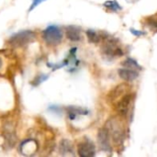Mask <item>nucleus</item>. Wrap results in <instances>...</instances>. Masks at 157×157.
Returning a JSON list of instances; mask_svg holds the SVG:
<instances>
[{"label":"nucleus","instance_id":"f8f14e48","mask_svg":"<svg viewBox=\"0 0 157 157\" xmlns=\"http://www.w3.org/2000/svg\"><path fill=\"white\" fill-rule=\"evenodd\" d=\"M59 150H60V153L63 155L73 154V146H72L71 142H69L68 140L61 141L60 144H59Z\"/></svg>","mask_w":157,"mask_h":157},{"label":"nucleus","instance_id":"0eeeda50","mask_svg":"<svg viewBox=\"0 0 157 157\" xmlns=\"http://www.w3.org/2000/svg\"><path fill=\"white\" fill-rule=\"evenodd\" d=\"M95 152V146L92 142H83L77 146V153L81 157L94 156Z\"/></svg>","mask_w":157,"mask_h":157},{"label":"nucleus","instance_id":"f257e3e1","mask_svg":"<svg viewBox=\"0 0 157 157\" xmlns=\"http://www.w3.org/2000/svg\"><path fill=\"white\" fill-rule=\"evenodd\" d=\"M105 128L109 131V134L112 136V140L115 144H121L124 139V129L121 121L114 117L108 121Z\"/></svg>","mask_w":157,"mask_h":157},{"label":"nucleus","instance_id":"423d86ee","mask_svg":"<svg viewBox=\"0 0 157 157\" xmlns=\"http://www.w3.org/2000/svg\"><path fill=\"white\" fill-rule=\"evenodd\" d=\"M109 132L106 128H102L98 133V142L99 147L103 151H110L111 145L109 143Z\"/></svg>","mask_w":157,"mask_h":157},{"label":"nucleus","instance_id":"a211bd4d","mask_svg":"<svg viewBox=\"0 0 157 157\" xmlns=\"http://www.w3.org/2000/svg\"><path fill=\"white\" fill-rule=\"evenodd\" d=\"M45 0H33L32 1V4H31V6H30V7L29 8V12H30V11H32L36 6H38L40 3H42V2H44Z\"/></svg>","mask_w":157,"mask_h":157},{"label":"nucleus","instance_id":"2eb2a0df","mask_svg":"<svg viewBox=\"0 0 157 157\" xmlns=\"http://www.w3.org/2000/svg\"><path fill=\"white\" fill-rule=\"evenodd\" d=\"M124 66H126V67H128V68H132V69H138V70H140L141 69V66L137 63V62L135 61V60H133V59H132V58H129V59H127L125 62H124Z\"/></svg>","mask_w":157,"mask_h":157},{"label":"nucleus","instance_id":"1a4fd4ad","mask_svg":"<svg viewBox=\"0 0 157 157\" xmlns=\"http://www.w3.org/2000/svg\"><path fill=\"white\" fill-rule=\"evenodd\" d=\"M118 73H119V75L121 78H122L123 80L128 81V82L135 80L139 75V73L137 71H135V69H132V68H128V67L119 69Z\"/></svg>","mask_w":157,"mask_h":157},{"label":"nucleus","instance_id":"aec40b11","mask_svg":"<svg viewBox=\"0 0 157 157\" xmlns=\"http://www.w3.org/2000/svg\"><path fill=\"white\" fill-rule=\"evenodd\" d=\"M2 65H3V62H2V59L0 58V69L2 68Z\"/></svg>","mask_w":157,"mask_h":157},{"label":"nucleus","instance_id":"7ed1b4c3","mask_svg":"<svg viewBox=\"0 0 157 157\" xmlns=\"http://www.w3.org/2000/svg\"><path fill=\"white\" fill-rule=\"evenodd\" d=\"M35 33L32 30H22L13 34L9 40L8 44L12 47H23L32 41L35 38Z\"/></svg>","mask_w":157,"mask_h":157},{"label":"nucleus","instance_id":"6ab92c4d","mask_svg":"<svg viewBox=\"0 0 157 157\" xmlns=\"http://www.w3.org/2000/svg\"><path fill=\"white\" fill-rule=\"evenodd\" d=\"M131 31H132V33L133 34V35H137V36H140V35H143L144 34V32H142V31H139V30H135V29H131Z\"/></svg>","mask_w":157,"mask_h":157},{"label":"nucleus","instance_id":"f3484780","mask_svg":"<svg viewBox=\"0 0 157 157\" xmlns=\"http://www.w3.org/2000/svg\"><path fill=\"white\" fill-rule=\"evenodd\" d=\"M48 77H49L48 75H39L34 78V80L31 82V84H32V86H39L40 84H41L42 82L47 80Z\"/></svg>","mask_w":157,"mask_h":157},{"label":"nucleus","instance_id":"ddd939ff","mask_svg":"<svg viewBox=\"0 0 157 157\" xmlns=\"http://www.w3.org/2000/svg\"><path fill=\"white\" fill-rule=\"evenodd\" d=\"M67 113L68 116L71 120H74L77 115H84V114H87V111L80 109V108H75V107H69L67 108Z\"/></svg>","mask_w":157,"mask_h":157},{"label":"nucleus","instance_id":"dca6fc26","mask_svg":"<svg viewBox=\"0 0 157 157\" xmlns=\"http://www.w3.org/2000/svg\"><path fill=\"white\" fill-rule=\"evenodd\" d=\"M104 6L108 8H109L110 10L113 11H117L119 9H121V7L119 6V4L116 1H107L104 3Z\"/></svg>","mask_w":157,"mask_h":157},{"label":"nucleus","instance_id":"4468645a","mask_svg":"<svg viewBox=\"0 0 157 157\" xmlns=\"http://www.w3.org/2000/svg\"><path fill=\"white\" fill-rule=\"evenodd\" d=\"M86 37H87L88 40L90 42H92V43H97L101 39L100 38V35L97 31H95L93 29H88V30H86Z\"/></svg>","mask_w":157,"mask_h":157},{"label":"nucleus","instance_id":"412c9836","mask_svg":"<svg viewBox=\"0 0 157 157\" xmlns=\"http://www.w3.org/2000/svg\"><path fill=\"white\" fill-rule=\"evenodd\" d=\"M154 24H155L154 26L155 27V29H157V22H154Z\"/></svg>","mask_w":157,"mask_h":157},{"label":"nucleus","instance_id":"39448f33","mask_svg":"<svg viewBox=\"0 0 157 157\" xmlns=\"http://www.w3.org/2000/svg\"><path fill=\"white\" fill-rule=\"evenodd\" d=\"M133 96L132 94H126L124 95L117 103H116V110L121 116H126L128 114V111L130 109V107L132 103Z\"/></svg>","mask_w":157,"mask_h":157},{"label":"nucleus","instance_id":"9b49d317","mask_svg":"<svg viewBox=\"0 0 157 157\" xmlns=\"http://www.w3.org/2000/svg\"><path fill=\"white\" fill-rule=\"evenodd\" d=\"M28 149H29V152L30 153V155H32L36 150V142L34 140H31V139H28V140H25L23 141L20 145H19V152L24 155L25 152L28 151Z\"/></svg>","mask_w":157,"mask_h":157},{"label":"nucleus","instance_id":"20e7f679","mask_svg":"<svg viewBox=\"0 0 157 157\" xmlns=\"http://www.w3.org/2000/svg\"><path fill=\"white\" fill-rule=\"evenodd\" d=\"M102 52L106 56L109 57L121 56L123 54L121 47H119V45L117 44V40L113 39H108L105 40L102 47Z\"/></svg>","mask_w":157,"mask_h":157},{"label":"nucleus","instance_id":"9d476101","mask_svg":"<svg viewBox=\"0 0 157 157\" xmlns=\"http://www.w3.org/2000/svg\"><path fill=\"white\" fill-rule=\"evenodd\" d=\"M65 34L68 40L72 41H79L81 39L80 29L75 26H68L65 28Z\"/></svg>","mask_w":157,"mask_h":157},{"label":"nucleus","instance_id":"f03ea898","mask_svg":"<svg viewBox=\"0 0 157 157\" xmlns=\"http://www.w3.org/2000/svg\"><path fill=\"white\" fill-rule=\"evenodd\" d=\"M42 39L50 46L58 45L63 40V31L56 25H50L42 31Z\"/></svg>","mask_w":157,"mask_h":157},{"label":"nucleus","instance_id":"6e6552de","mask_svg":"<svg viewBox=\"0 0 157 157\" xmlns=\"http://www.w3.org/2000/svg\"><path fill=\"white\" fill-rule=\"evenodd\" d=\"M128 86L126 84H121L119 85L118 86H116L110 93L109 95V98L111 99L112 103H117L124 95L127 94V90H128Z\"/></svg>","mask_w":157,"mask_h":157}]
</instances>
